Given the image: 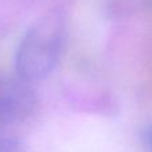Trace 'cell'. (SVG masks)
I'll return each instance as SVG.
<instances>
[{"label": "cell", "mask_w": 152, "mask_h": 152, "mask_svg": "<svg viewBox=\"0 0 152 152\" xmlns=\"http://www.w3.org/2000/svg\"><path fill=\"white\" fill-rule=\"evenodd\" d=\"M65 22L59 14L40 18L20 39L15 54V70L28 83L42 81L53 72L62 51Z\"/></svg>", "instance_id": "1"}, {"label": "cell", "mask_w": 152, "mask_h": 152, "mask_svg": "<svg viewBox=\"0 0 152 152\" xmlns=\"http://www.w3.org/2000/svg\"><path fill=\"white\" fill-rule=\"evenodd\" d=\"M37 106L31 83L0 72V125L26 120Z\"/></svg>", "instance_id": "2"}, {"label": "cell", "mask_w": 152, "mask_h": 152, "mask_svg": "<svg viewBox=\"0 0 152 152\" xmlns=\"http://www.w3.org/2000/svg\"><path fill=\"white\" fill-rule=\"evenodd\" d=\"M0 152H24V148L16 139L0 135Z\"/></svg>", "instance_id": "3"}, {"label": "cell", "mask_w": 152, "mask_h": 152, "mask_svg": "<svg viewBox=\"0 0 152 152\" xmlns=\"http://www.w3.org/2000/svg\"><path fill=\"white\" fill-rule=\"evenodd\" d=\"M141 145L145 152H152V123L145 125L141 131Z\"/></svg>", "instance_id": "4"}]
</instances>
